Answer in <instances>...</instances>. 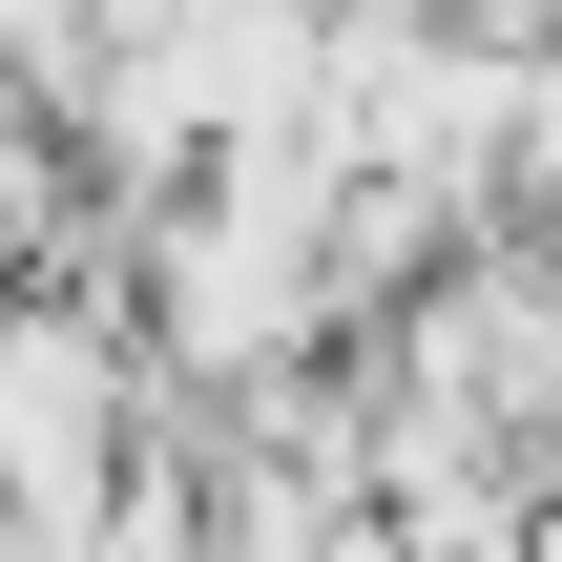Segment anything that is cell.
Here are the masks:
<instances>
[{"label":"cell","instance_id":"cell-1","mask_svg":"<svg viewBox=\"0 0 562 562\" xmlns=\"http://www.w3.org/2000/svg\"><path fill=\"white\" fill-rule=\"evenodd\" d=\"M83 438H104V355L0 313V480H42V501H63V480H83Z\"/></svg>","mask_w":562,"mask_h":562}]
</instances>
